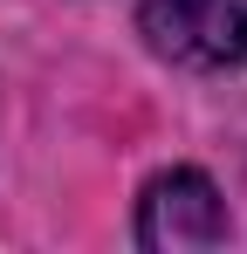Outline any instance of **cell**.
I'll use <instances>...</instances> for the list:
<instances>
[{
  "label": "cell",
  "mask_w": 247,
  "mask_h": 254,
  "mask_svg": "<svg viewBox=\"0 0 247 254\" xmlns=\"http://www.w3.org/2000/svg\"><path fill=\"white\" fill-rule=\"evenodd\" d=\"M137 28L165 62L247 69V0H137Z\"/></svg>",
  "instance_id": "cell-1"
},
{
  "label": "cell",
  "mask_w": 247,
  "mask_h": 254,
  "mask_svg": "<svg viewBox=\"0 0 247 254\" xmlns=\"http://www.w3.org/2000/svg\"><path fill=\"white\" fill-rule=\"evenodd\" d=\"M137 248L151 254H206L227 248V199L206 172H158L137 199Z\"/></svg>",
  "instance_id": "cell-2"
}]
</instances>
